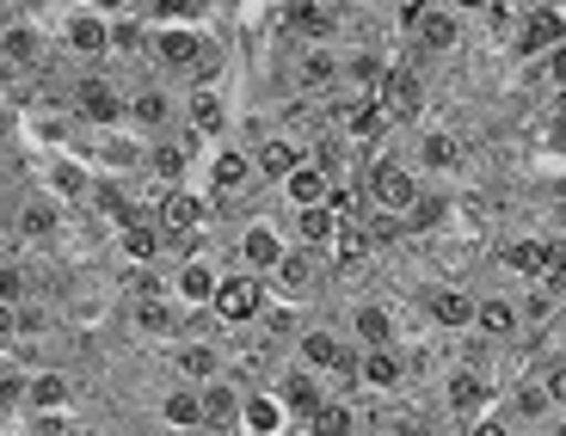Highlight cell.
<instances>
[{"mask_svg": "<svg viewBox=\"0 0 566 436\" xmlns=\"http://www.w3.org/2000/svg\"><path fill=\"white\" fill-rule=\"evenodd\" d=\"M468 332L493 338V344H517V308H511V296H474V320H468Z\"/></svg>", "mask_w": 566, "mask_h": 436, "instance_id": "ab89813d", "label": "cell"}, {"mask_svg": "<svg viewBox=\"0 0 566 436\" xmlns=\"http://www.w3.org/2000/svg\"><path fill=\"white\" fill-rule=\"evenodd\" d=\"M167 363H172V375L179 381H216V375H228V344H216V338H198V332H179V338H167Z\"/></svg>", "mask_w": 566, "mask_h": 436, "instance_id": "cb8c5ba5", "label": "cell"}, {"mask_svg": "<svg viewBox=\"0 0 566 436\" xmlns=\"http://www.w3.org/2000/svg\"><path fill=\"white\" fill-rule=\"evenodd\" d=\"M455 430H462V436H517L505 418H499V406H493V412H481V418H468V424H455Z\"/></svg>", "mask_w": 566, "mask_h": 436, "instance_id": "ee69618b", "label": "cell"}, {"mask_svg": "<svg viewBox=\"0 0 566 436\" xmlns=\"http://www.w3.org/2000/svg\"><path fill=\"white\" fill-rule=\"evenodd\" d=\"M124 124L136 129V136H160V129L179 124V86L160 81V74H148L142 86H124Z\"/></svg>", "mask_w": 566, "mask_h": 436, "instance_id": "ac0fdd59", "label": "cell"}, {"mask_svg": "<svg viewBox=\"0 0 566 436\" xmlns=\"http://www.w3.org/2000/svg\"><path fill=\"white\" fill-rule=\"evenodd\" d=\"M400 222H407V234L443 240V234H450V222H455V198H443V191H419V198H412V210L400 215Z\"/></svg>", "mask_w": 566, "mask_h": 436, "instance_id": "60d3db41", "label": "cell"}, {"mask_svg": "<svg viewBox=\"0 0 566 436\" xmlns=\"http://www.w3.org/2000/svg\"><path fill=\"white\" fill-rule=\"evenodd\" d=\"M271 191H277V210H308V203H326L333 184H326V172H314L308 160H302V167H290Z\"/></svg>", "mask_w": 566, "mask_h": 436, "instance_id": "f35d334b", "label": "cell"}, {"mask_svg": "<svg viewBox=\"0 0 566 436\" xmlns=\"http://www.w3.org/2000/svg\"><path fill=\"white\" fill-rule=\"evenodd\" d=\"M56 38V50H69L74 68H105L112 50H105V13L99 7H74V0H56V25H43Z\"/></svg>", "mask_w": 566, "mask_h": 436, "instance_id": "8992f818", "label": "cell"}, {"mask_svg": "<svg viewBox=\"0 0 566 436\" xmlns=\"http://www.w3.org/2000/svg\"><path fill=\"white\" fill-rule=\"evenodd\" d=\"M395 31H400V50H412V56H455L468 43V19L450 13L443 0H395Z\"/></svg>", "mask_w": 566, "mask_h": 436, "instance_id": "7a4b0ae2", "label": "cell"}, {"mask_svg": "<svg viewBox=\"0 0 566 436\" xmlns=\"http://www.w3.org/2000/svg\"><path fill=\"white\" fill-rule=\"evenodd\" d=\"M290 357L308 363L333 394H352V369H357V344L345 338V326H296Z\"/></svg>", "mask_w": 566, "mask_h": 436, "instance_id": "3957f363", "label": "cell"}, {"mask_svg": "<svg viewBox=\"0 0 566 436\" xmlns=\"http://www.w3.org/2000/svg\"><path fill=\"white\" fill-rule=\"evenodd\" d=\"M283 424H290V412L277 406V394H271L265 381H259V387H247V381H241V412H234V436H277Z\"/></svg>", "mask_w": 566, "mask_h": 436, "instance_id": "d6a6232c", "label": "cell"}, {"mask_svg": "<svg viewBox=\"0 0 566 436\" xmlns=\"http://www.w3.org/2000/svg\"><path fill=\"white\" fill-rule=\"evenodd\" d=\"M69 215L56 198H43L38 184H25V198H19L13 222H7V234L19 240V246H56V240H69Z\"/></svg>", "mask_w": 566, "mask_h": 436, "instance_id": "e0dca14e", "label": "cell"}, {"mask_svg": "<svg viewBox=\"0 0 566 436\" xmlns=\"http://www.w3.org/2000/svg\"><path fill=\"white\" fill-rule=\"evenodd\" d=\"M112 253H117V265H167V234L155 227V215L142 210L112 227Z\"/></svg>", "mask_w": 566, "mask_h": 436, "instance_id": "484cf974", "label": "cell"}, {"mask_svg": "<svg viewBox=\"0 0 566 436\" xmlns=\"http://www.w3.org/2000/svg\"><path fill=\"white\" fill-rule=\"evenodd\" d=\"M179 124L198 129L203 141H222V136H234L241 111H234V99H228L222 81H210V86H179Z\"/></svg>", "mask_w": 566, "mask_h": 436, "instance_id": "5bb4252c", "label": "cell"}, {"mask_svg": "<svg viewBox=\"0 0 566 436\" xmlns=\"http://www.w3.org/2000/svg\"><path fill=\"white\" fill-rule=\"evenodd\" d=\"M511 308H517V332H536V326L560 320V301H554L542 283H524V289L511 296Z\"/></svg>", "mask_w": 566, "mask_h": 436, "instance_id": "b9f144b4", "label": "cell"}, {"mask_svg": "<svg viewBox=\"0 0 566 436\" xmlns=\"http://www.w3.org/2000/svg\"><path fill=\"white\" fill-rule=\"evenodd\" d=\"M283 246H290V227H283L271 210L241 215V222H234V258H228V265L253 270V277H271V265L283 258Z\"/></svg>", "mask_w": 566, "mask_h": 436, "instance_id": "7c38bea8", "label": "cell"}, {"mask_svg": "<svg viewBox=\"0 0 566 436\" xmlns=\"http://www.w3.org/2000/svg\"><path fill=\"white\" fill-rule=\"evenodd\" d=\"M198 412H203V430H210V436H234V412H241V381H234V375L198 381Z\"/></svg>", "mask_w": 566, "mask_h": 436, "instance_id": "836d02e7", "label": "cell"}, {"mask_svg": "<svg viewBox=\"0 0 566 436\" xmlns=\"http://www.w3.org/2000/svg\"><path fill=\"white\" fill-rule=\"evenodd\" d=\"M283 227H290V246L314 253L326 265L333 253V234H339V210H326V203H308V210H283Z\"/></svg>", "mask_w": 566, "mask_h": 436, "instance_id": "1f68e13d", "label": "cell"}, {"mask_svg": "<svg viewBox=\"0 0 566 436\" xmlns=\"http://www.w3.org/2000/svg\"><path fill=\"white\" fill-rule=\"evenodd\" d=\"M265 301H271L265 277H253V270H241V265H222L216 296H210V313L228 326V332H253V320L265 313Z\"/></svg>", "mask_w": 566, "mask_h": 436, "instance_id": "ba28073f", "label": "cell"}, {"mask_svg": "<svg viewBox=\"0 0 566 436\" xmlns=\"http://www.w3.org/2000/svg\"><path fill=\"white\" fill-rule=\"evenodd\" d=\"M505 31H511L517 62H542V56H554V50H560L566 19H560V7H554V0H536V7H524V13H511Z\"/></svg>", "mask_w": 566, "mask_h": 436, "instance_id": "2e32d148", "label": "cell"}, {"mask_svg": "<svg viewBox=\"0 0 566 436\" xmlns=\"http://www.w3.org/2000/svg\"><path fill=\"white\" fill-rule=\"evenodd\" d=\"M124 81H112L105 68H74L69 86H62V111L74 117L81 129H112L124 124Z\"/></svg>", "mask_w": 566, "mask_h": 436, "instance_id": "277c9868", "label": "cell"}, {"mask_svg": "<svg viewBox=\"0 0 566 436\" xmlns=\"http://www.w3.org/2000/svg\"><path fill=\"white\" fill-rule=\"evenodd\" d=\"M376 105H382L395 124H424V105H431V81H424V68L412 56H395L382 74V86H376Z\"/></svg>", "mask_w": 566, "mask_h": 436, "instance_id": "4fadbf2b", "label": "cell"}, {"mask_svg": "<svg viewBox=\"0 0 566 436\" xmlns=\"http://www.w3.org/2000/svg\"><path fill=\"white\" fill-rule=\"evenodd\" d=\"M74 155H81L93 172H112V179H142V155H148V136H136L129 124H112V129H81Z\"/></svg>", "mask_w": 566, "mask_h": 436, "instance_id": "52a82bcc", "label": "cell"}, {"mask_svg": "<svg viewBox=\"0 0 566 436\" xmlns=\"http://www.w3.org/2000/svg\"><path fill=\"white\" fill-rule=\"evenodd\" d=\"M499 418H505L511 430H542V424L560 418V406L536 387V375H517L511 387H499Z\"/></svg>", "mask_w": 566, "mask_h": 436, "instance_id": "d4e9b609", "label": "cell"}, {"mask_svg": "<svg viewBox=\"0 0 566 436\" xmlns=\"http://www.w3.org/2000/svg\"><path fill=\"white\" fill-rule=\"evenodd\" d=\"M277 436H302V424H283V430Z\"/></svg>", "mask_w": 566, "mask_h": 436, "instance_id": "c3c4849f", "label": "cell"}, {"mask_svg": "<svg viewBox=\"0 0 566 436\" xmlns=\"http://www.w3.org/2000/svg\"><path fill=\"white\" fill-rule=\"evenodd\" d=\"M31 184L43 198H56L62 210H86V184H93V167H86L74 148L62 155H31Z\"/></svg>", "mask_w": 566, "mask_h": 436, "instance_id": "9a60e30c", "label": "cell"}, {"mask_svg": "<svg viewBox=\"0 0 566 436\" xmlns=\"http://www.w3.org/2000/svg\"><path fill=\"white\" fill-rule=\"evenodd\" d=\"M499 265H505L517 283H536L548 265H560V234L548 227V234H517V240H505V246H499Z\"/></svg>", "mask_w": 566, "mask_h": 436, "instance_id": "83f0119b", "label": "cell"}, {"mask_svg": "<svg viewBox=\"0 0 566 436\" xmlns=\"http://www.w3.org/2000/svg\"><path fill=\"white\" fill-rule=\"evenodd\" d=\"M13 338H19V326H13V301H0V351H13Z\"/></svg>", "mask_w": 566, "mask_h": 436, "instance_id": "bcb514c9", "label": "cell"}, {"mask_svg": "<svg viewBox=\"0 0 566 436\" xmlns=\"http://www.w3.org/2000/svg\"><path fill=\"white\" fill-rule=\"evenodd\" d=\"M198 155H203V136L198 129H185V124H172V129H160V136H148L142 179L148 184H185L191 167H198Z\"/></svg>", "mask_w": 566, "mask_h": 436, "instance_id": "8fae6325", "label": "cell"}, {"mask_svg": "<svg viewBox=\"0 0 566 436\" xmlns=\"http://www.w3.org/2000/svg\"><path fill=\"white\" fill-rule=\"evenodd\" d=\"M191 436H210V430H191Z\"/></svg>", "mask_w": 566, "mask_h": 436, "instance_id": "f907efd6", "label": "cell"}, {"mask_svg": "<svg viewBox=\"0 0 566 436\" xmlns=\"http://www.w3.org/2000/svg\"><path fill=\"white\" fill-rule=\"evenodd\" d=\"M357 191H364L369 210H382V215H407V210H412V198L424 191V179L407 167V160L376 155L364 172H357Z\"/></svg>", "mask_w": 566, "mask_h": 436, "instance_id": "9c48e42d", "label": "cell"}, {"mask_svg": "<svg viewBox=\"0 0 566 436\" xmlns=\"http://www.w3.org/2000/svg\"><path fill=\"white\" fill-rule=\"evenodd\" d=\"M352 394H376V400H400V394H407V363H400L395 344H357Z\"/></svg>", "mask_w": 566, "mask_h": 436, "instance_id": "44dd1931", "label": "cell"}, {"mask_svg": "<svg viewBox=\"0 0 566 436\" xmlns=\"http://www.w3.org/2000/svg\"><path fill=\"white\" fill-rule=\"evenodd\" d=\"M517 436H536V430H517ZM542 436H560V418H554V424H542Z\"/></svg>", "mask_w": 566, "mask_h": 436, "instance_id": "7dc6e473", "label": "cell"}, {"mask_svg": "<svg viewBox=\"0 0 566 436\" xmlns=\"http://www.w3.org/2000/svg\"><path fill=\"white\" fill-rule=\"evenodd\" d=\"M148 215H155V227L167 240H191V234H210L222 215L210 210V203L191 191V184H155L148 191Z\"/></svg>", "mask_w": 566, "mask_h": 436, "instance_id": "30bf717a", "label": "cell"}, {"mask_svg": "<svg viewBox=\"0 0 566 436\" xmlns=\"http://www.w3.org/2000/svg\"><path fill=\"white\" fill-rule=\"evenodd\" d=\"M136 13L148 25H210L222 13V0H136Z\"/></svg>", "mask_w": 566, "mask_h": 436, "instance_id": "d590c367", "label": "cell"}, {"mask_svg": "<svg viewBox=\"0 0 566 436\" xmlns=\"http://www.w3.org/2000/svg\"><path fill=\"white\" fill-rule=\"evenodd\" d=\"M290 93L296 99L339 93V43H290Z\"/></svg>", "mask_w": 566, "mask_h": 436, "instance_id": "d6986e66", "label": "cell"}, {"mask_svg": "<svg viewBox=\"0 0 566 436\" xmlns=\"http://www.w3.org/2000/svg\"><path fill=\"white\" fill-rule=\"evenodd\" d=\"M155 418L167 424L172 436H191V430H203V412H198V387H191V381H172L167 394L155 400Z\"/></svg>", "mask_w": 566, "mask_h": 436, "instance_id": "e575fe53", "label": "cell"}, {"mask_svg": "<svg viewBox=\"0 0 566 436\" xmlns=\"http://www.w3.org/2000/svg\"><path fill=\"white\" fill-rule=\"evenodd\" d=\"M7 357H13V351H0V369H7Z\"/></svg>", "mask_w": 566, "mask_h": 436, "instance_id": "681fc988", "label": "cell"}, {"mask_svg": "<svg viewBox=\"0 0 566 436\" xmlns=\"http://www.w3.org/2000/svg\"><path fill=\"white\" fill-rule=\"evenodd\" d=\"M499 387H505L499 375L455 363L450 375H443V412H450V424H468V418H481V412H493L499 406Z\"/></svg>", "mask_w": 566, "mask_h": 436, "instance_id": "ffe728a7", "label": "cell"}, {"mask_svg": "<svg viewBox=\"0 0 566 436\" xmlns=\"http://www.w3.org/2000/svg\"><path fill=\"white\" fill-rule=\"evenodd\" d=\"M345 338H352V344H400L407 326H400V313L388 308V301L364 296V301H352V313H345Z\"/></svg>", "mask_w": 566, "mask_h": 436, "instance_id": "f546056e", "label": "cell"}, {"mask_svg": "<svg viewBox=\"0 0 566 436\" xmlns=\"http://www.w3.org/2000/svg\"><path fill=\"white\" fill-rule=\"evenodd\" d=\"M443 7H450V13H462V19H486L499 0H443Z\"/></svg>", "mask_w": 566, "mask_h": 436, "instance_id": "f6af8a7d", "label": "cell"}, {"mask_svg": "<svg viewBox=\"0 0 566 436\" xmlns=\"http://www.w3.org/2000/svg\"><path fill=\"white\" fill-rule=\"evenodd\" d=\"M277 19L296 43H345V38H364L352 19V0H277Z\"/></svg>", "mask_w": 566, "mask_h": 436, "instance_id": "5b68a950", "label": "cell"}, {"mask_svg": "<svg viewBox=\"0 0 566 436\" xmlns=\"http://www.w3.org/2000/svg\"><path fill=\"white\" fill-rule=\"evenodd\" d=\"M179 326H185V308H172V301H129V332L148 338V344L179 338Z\"/></svg>", "mask_w": 566, "mask_h": 436, "instance_id": "8d00e7d4", "label": "cell"}, {"mask_svg": "<svg viewBox=\"0 0 566 436\" xmlns=\"http://www.w3.org/2000/svg\"><path fill=\"white\" fill-rule=\"evenodd\" d=\"M191 191H198L203 203H210L216 215H228L234 203L247 198V191H259L253 179V155H247V141L241 136H222V141H203V155L198 167H191Z\"/></svg>", "mask_w": 566, "mask_h": 436, "instance_id": "6da1fadb", "label": "cell"}, {"mask_svg": "<svg viewBox=\"0 0 566 436\" xmlns=\"http://www.w3.org/2000/svg\"><path fill=\"white\" fill-rule=\"evenodd\" d=\"M265 387H271V394H277V406L290 412V424H302V418H308V412L321 406L326 394H333V387H326V381L314 375L308 363H296V357H290V363H277V369H271V381H265Z\"/></svg>", "mask_w": 566, "mask_h": 436, "instance_id": "603a6c76", "label": "cell"}, {"mask_svg": "<svg viewBox=\"0 0 566 436\" xmlns=\"http://www.w3.org/2000/svg\"><path fill=\"white\" fill-rule=\"evenodd\" d=\"M74 406H81V387H74L69 369L31 363V375H25V400H19V412H74Z\"/></svg>", "mask_w": 566, "mask_h": 436, "instance_id": "f1b7e54d", "label": "cell"}, {"mask_svg": "<svg viewBox=\"0 0 566 436\" xmlns=\"http://www.w3.org/2000/svg\"><path fill=\"white\" fill-rule=\"evenodd\" d=\"M419 308L438 332L455 338V332H468V320H474V289H462V283H424Z\"/></svg>", "mask_w": 566, "mask_h": 436, "instance_id": "4dcf8cb0", "label": "cell"}, {"mask_svg": "<svg viewBox=\"0 0 566 436\" xmlns=\"http://www.w3.org/2000/svg\"><path fill=\"white\" fill-rule=\"evenodd\" d=\"M321 258L314 253H302V246H283V258L271 265V277H265V289H271V301H290V308H308V296L321 289Z\"/></svg>", "mask_w": 566, "mask_h": 436, "instance_id": "7402d4cb", "label": "cell"}, {"mask_svg": "<svg viewBox=\"0 0 566 436\" xmlns=\"http://www.w3.org/2000/svg\"><path fill=\"white\" fill-rule=\"evenodd\" d=\"M407 167L419 172V179H450V172H462V141H455L443 124H419Z\"/></svg>", "mask_w": 566, "mask_h": 436, "instance_id": "4316f807", "label": "cell"}, {"mask_svg": "<svg viewBox=\"0 0 566 436\" xmlns=\"http://www.w3.org/2000/svg\"><path fill=\"white\" fill-rule=\"evenodd\" d=\"M124 301H172L167 265H124Z\"/></svg>", "mask_w": 566, "mask_h": 436, "instance_id": "7bdbcfd3", "label": "cell"}, {"mask_svg": "<svg viewBox=\"0 0 566 436\" xmlns=\"http://www.w3.org/2000/svg\"><path fill=\"white\" fill-rule=\"evenodd\" d=\"M302 436H357V394H326L302 418Z\"/></svg>", "mask_w": 566, "mask_h": 436, "instance_id": "74e56055", "label": "cell"}]
</instances>
